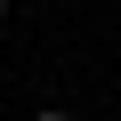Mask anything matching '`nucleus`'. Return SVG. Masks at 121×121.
I'll return each instance as SVG.
<instances>
[{"label":"nucleus","instance_id":"nucleus-2","mask_svg":"<svg viewBox=\"0 0 121 121\" xmlns=\"http://www.w3.org/2000/svg\"><path fill=\"white\" fill-rule=\"evenodd\" d=\"M0 16H8V0H0Z\"/></svg>","mask_w":121,"mask_h":121},{"label":"nucleus","instance_id":"nucleus-1","mask_svg":"<svg viewBox=\"0 0 121 121\" xmlns=\"http://www.w3.org/2000/svg\"><path fill=\"white\" fill-rule=\"evenodd\" d=\"M32 121H65V105H48V113H32Z\"/></svg>","mask_w":121,"mask_h":121}]
</instances>
